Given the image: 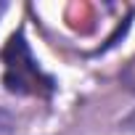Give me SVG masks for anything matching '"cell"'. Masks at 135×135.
Segmentation results:
<instances>
[{
  "mask_svg": "<svg viewBox=\"0 0 135 135\" xmlns=\"http://www.w3.org/2000/svg\"><path fill=\"white\" fill-rule=\"evenodd\" d=\"M3 82L11 93H27V95H48L53 90V80L37 66L27 40L21 35H13L3 50Z\"/></svg>",
  "mask_w": 135,
  "mask_h": 135,
  "instance_id": "obj_1",
  "label": "cell"
},
{
  "mask_svg": "<svg viewBox=\"0 0 135 135\" xmlns=\"http://www.w3.org/2000/svg\"><path fill=\"white\" fill-rule=\"evenodd\" d=\"M13 130H16L13 114H8L6 109H0V135H13Z\"/></svg>",
  "mask_w": 135,
  "mask_h": 135,
  "instance_id": "obj_2",
  "label": "cell"
}]
</instances>
